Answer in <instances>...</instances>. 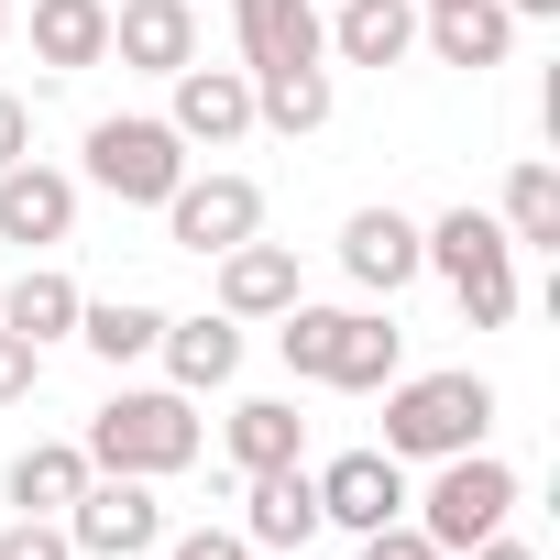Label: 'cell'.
Wrapping results in <instances>:
<instances>
[{"instance_id": "6da1fadb", "label": "cell", "mask_w": 560, "mask_h": 560, "mask_svg": "<svg viewBox=\"0 0 560 560\" xmlns=\"http://www.w3.org/2000/svg\"><path fill=\"white\" fill-rule=\"evenodd\" d=\"M275 352H287V374H308V385H341V396H374V385H396V363H407V330L385 319V308H287L275 319Z\"/></svg>"}, {"instance_id": "7a4b0ae2", "label": "cell", "mask_w": 560, "mask_h": 560, "mask_svg": "<svg viewBox=\"0 0 560 560\" xmlns=\"http://www.w3.org/2000/svg\"><path fill=\"white\" fill-rule=\"evenodd\" d=\"M198 396H176V385H121L100 418H89V472H143V483H165V472H187L198 462Z\"/></svg>"}, {"instance_id": "3957f363", "label": "cell", "mask_w": 560, "mask_h": 560, "mask_svg": "<svg viewBox=\"0 0 560 560\" xmlns=\"http://www.w3.org/2000/svg\"><path fill=\"white\" fill-rule=\"evenodd\" d=\"M483 429H494V385H483V374H396V385H385V451H396V462L483 451Z\"/></svg>"}, {"instance_id": "277c9868", "label": "cell", "mask_w": 560, "mask_h": 560, "mask_svg": "<svg viewBox=\"0 0 560 560\" xmlns=\"http://www.w3.org/2000/svg\"><path fill=\"white\" fill-rule=\"evenodd\" d=\"M418 253L440 264V287L462 298L472 330H505V319H516V242H505L494 209H440V220L418 231Z\"/></svg>"}, {"instance_id": "5b68a950", "label": "cell", "mask_w": 560, "mask_h": 560, "mask_svg": "<svg viewBox=\"0 0 560 560\" xmlns=\"http://www.w3.org/2000/svg\"><path fill=\"white\" fill-rule=\"evenodd\" d=\"M407 505H418L429 549H440V560H462L472 538H494V527L516 516V472H505L494 451H451V462L429 472V494H407Z\"/></svg>"}, {"instance_id": "8992f818", "label": "cell", "mask_w": 560, "mask_h": 560, "mask_svg": "<svg viewBox=\"0 0 560 560\" xmlns=\"http://www.w3.org/2000/svg\"><path fill=\"white\" fill-rule=\"evenodd\" d=\"M176 176H187V143H176L165 121H143V110L89 121V187H100V198H121V209H165Z\"/></svg>"}, {"instance_id": "52a82bcc", "label": "cell", "mask_w": 560, "mask_h": 560, "mask_svg": "<svg viewBox=\"0 0 560 560\" xmlns=\"http://www.w3.org/2000/svg\"><path fill=\"white\" fill-rule=\"evenodd\" d=\"M67 538H78V560H143V549H165V505L143 472H89L67 505Z\"/></svg>"}, {"instance_id": "ba28073f", "label": "cell", "mask_w": 560, "mask_h": 560, "mask_svg": "<svg viewBox=\"0 0 560 560\" xmlns=\"http://www.w3.org/2000/svg\"><path fill=\"white\" fill-rule=\"evenodd\" d=\"M264 231V187L253 176H176V198H165V242L176 253H198V264H220L231 242H253Z\"/></svg>"}, {"instance_id": "9c48e42d", "label": "cell", "mask_w": 560, "mask_h": 560, "mask_svg": "<svg viewBox=\"0 0 560 560\" xmlns=\"http://www.w3.org/2000/svg\"><path fill=\"white\" fill-rule=\"evenodd\" d=\"M319 483V527H385V516H407V462L396 451H341V462H319L308 472Z\"/></svg>"}, {"instance_id": "30bf717a", "label": "cell", "mask_w": 560, "mask_h": 560, "mask_svg": "<svg viewBox=\"0 0 560 560\" xmlns=\"http://www.w3.org/2000/svg\"><path fill=\"white\" fill-rule=\"evenodd\" d=\"M242 538L275 549V560H308V538H319V483H308V462L242 472Z\"/></svg>"}, {"instance_id": "8fae6325", "label": "cell", "mask_w": 560, "mask_h": 560, "mask_svg": "<svg viewBox=\"0 0 560 560\" xmlns=\"http://www.w3.org/2000/svg\"><path fill=\"white\" fill-rule=\"evenodd\" d=\"M165 89H176V100H165V132H176V143H209V154H220V143L253 132V78H242V67H176Z\"/></svg>"}, {"instance_id": "7c38bea8", "label": "cell", "mask_w": 560, "mask_h": 560, "mask_svg": "<svg viewBox=\"0 0 560 560\" xmlns=\"http://www.w3.org/2000/svg\"><path fill=\"white\" fill-rule=\"evenodd\" d=\"M231 34H242V78L319 67V56H330V34H319V0H231Z\"/></svg>"}, {"instance_id": "4fadbf2b", "label": "cell", "mask_w": 560, "mask_h": 560, "mask_svg": "<svg viewBox=\"0 0 560 560\" xmlns=\"http://www.w3.org/2000/svg\"><path fill=\"white\" fill-rule=\"evenodd\" d=\"M78 231V176H56V165H0V242H23V253H56Z\"/></svg>"}, {"instance_id": "5bb4252c", "label": "cell", "mask_w": 560, "mask_h": 560, "mask_svg": "<svg viewBox=\"0 0 560 560\" xmlns=\"http://www.w3.org/2000/svg\"><path fill=\"white\" fill-rule=\"evenodd\" d=\"M418 45L440 56V67H505V45H516V12L505 0H418Z\"/></svg>"}, {"instance_id": "9a60e30c", "label": "cell", "mask_w": 560, "mask_h": 560, "mask_svg": "<svg viewBox=\"0 0 560 560\" xmlns=\"http://www.w3.org/2000/svg\"><path fill=\"white\" fill-rule=\"evenodd\" d=\"M110 56L132 78H176V67H198V12L187 0H121L110 12Z\"/></svg>"}, {"instance_id": "2e32d148", "label": "cell", "mask_w": 560, "mask_h": 560, "mask_svg": "<svg viewBox=\"0 0 560 560\" xmlns=\"http://www.w3.org/2000/svg\"><path fill=\"white\" fill-rule=\"evenodd\" d=\"M418 264H429V253H418V220H407V209H352V220H341V275H352L363 298H396Z\"/></svg>"}, {"instance_id": "e0dca14e", "label": "cell", "mask_w": 560, "mask_h": 560, "mask_svg": "<svg viewBox=\"0 0 560 560\" xmlns=\"http://www.w3.org/2000/svg\"><path fill=\"white\" fill-rule=\"evenodd\" d=\"M298 298H308V287H298V253H287V242L253 231V242L220 253V319H287Z\"/></svg>"}, {"instance_id": "ac0fdd59", "label": "cell", "mask_w": 560, "mask_h": 560, "mask_svg": "<svg viewBox=\"0 0 560 560\" xmlns=\"http://www.w3.org/2000/svg\"><path fill=\"white\" fill-rule=\"evenodd\" d=\"M330 56L341 67H407L418 56V0H330Z\"/></svg>"}, {"instance_id": "d6986e66", "label": "cell", "mask_w": 560, "mask_h": 560, "mask_svg": "<svg viewBox=\"0 0 560 560\" xmlns=\"http://www.w3.org/2000/svg\"><path fill=\"white\" fill-rule=\"evenodd\" d=\"M165 374H176V396H220L231 374H242V319H220V308H198V319H165Z\"/></svg>"}, {"instance_id": "ffe728a7", "label": "cell", "mask_w": 560, "mask_h": 560, "mask_svg": "<svg viewBox=\"0 0 560 560\" xmlns=\"http://www.w3.org/2000/svg\"><path fill=\"white\" fill-rule=\"evenodd\" d=\"M78 308H89V298H78L67 264H23L12 287H0V330H23L34 352H45V341H78Z\"/></svg>"}, {"instance_id": "44dd1931", "label": "cell", "mask_w": 560, "mask_h": 560, "mask_svg": "<svg viewBox=\"0 0 560 560\" xmlns=\"http://www.w3.org/2000/svg\"><path fill=\"white\" fill-rule=\"evenodd\" d=\"M34 67H110V0H34Z\"/></svg>"}, {"instance_id": "7402d4cb", "label": "cell", "mask_w": 560, "mask_h": 560, "mask_svg": "<svg viewBox=\"0 0 560 560\" xmlns=\"http://www.w3.org/2000/svg\"><path fill=\"white\" fill-rule=\"evenodd\" d=\"M0 483H12L23 516H67L78 483H89V451H78V440H34V451H12V472H0Z\"/></svg>"}, {"instance_id": "603a6c76", "label": "cell", "mask_w": 560, "mask_h": 560, "mask_svg": "<svg viewBox=\"0 0 560 560\" xmlns=\"http://www.w3.org/2000/svg\"><path fill=\"white\" fill-rule=\"evenodd\" d=\"M494 220H505V242H516V253H560V165H549V154H527V165L505 176Z\"/></svg>"}, {"instance_id": "cb8c5ba5", "label": "cell", "mask_w": 560, "mask_h": 560, "mask_svg": "<svg viewBox=\"0 0 560 560\" xmlns=\"http://www.w3.org/2000/svg\"><path fill=\"white\" fill-rule=\"evenodd\" d=\"M220 440H231V462H242V472H275V462H298V451H308V418H298L287 396H242Z\"/></svg>"}, {"instance_id": "d4e9b609", "label": "cell", "mask_w": 560, "mask_h": 560, "mask_svg": "<svg viewBox=\"0 0 560 560\" xmlns=\"http://www.w3.org/2000/svg\"><path fill=\"white\" fill-rule=\"evenodd\" d=\"M253 121L287 132V143H308V132L330 121V67H275V78H253Z\"/></svg>"}, {"instance_id": "484cf974", "label": "cell", "mask_w": 560, "mask_h": 560, "mask_svg": "<svg viewBox=\"0 0 560 560\" xmlns=\"http://www.w3.org/2000/svg\"><path fill=\"white\" fill-rule=\"evenodd\" d=\"M78 341H89L100 363H143V352L165 341V308H143V298H100V308H78Z\"/></svg>"}, {"instance_id": "4316f807", "label": "cell", "mask_w": 560, "mask_h": 560, "mask_svg": "<svg viewBox=\"0 0 560 560\" xmlns=\"http://www.w3.org/2000/svg\"><path fill=\"white\" fill-rule=\"evenodd\" d=\"M0 560H78V538H67V516H12L0 527Z\"/></svg>"}, {"instance_id": "83f0119b", "label": "cell", "mask_w": 560, "mask_h": 560, "mask_svg": "<svg viewBox=\"0 0 560 560\" xmlns=\"http://www.w3.org/2000/svg\"><path fill=\"white\" fill-rule=\"evenodd\" d=\"M34 385H45V352H34L23 330H0V407H23Z\"/></svg>"}, {"instance_id": "f1b7e54d", "label": "cell", "mask_w": 560, "mask_h": 560, "mask_svg": "<svg viewBox=\"0 0 560 560\" xmlns=\"http://www.w3.org/2000/svg\"><path fill=\"white\" fill-rule=\"evenodd\" d=\"M363 560H440V549H429L418 516H385V527H363Z\"/></svg>"}, {"instance_id": "f546056e", "label": "cell", "mask_w": 560, "mask_h": 560, "mask_svg": "<svg viewBox=\"0 0 560 560\" xmlns=\"http://www.w3.org/2000/svg\"><path fill=\"white\" fill-rule=\"evenodd\" d=\"M165 560H253V538L242 527H187V538H165Z\"/></svg>"}, {"instance_id": "4dcf8cb0", "label": "cell", "mask_w": 560, "mask_h": 560, "mask_svg": "<svg viewBox=\"0 0 560 560\" xmlns=\"http://www.w3.org/2000/svg\"><path fill=\"white\" fill-rule=\"evenodd\" d=\"M23 154H34V110L0 89V165H23Z\"/></svg>"}, {"instance_id": "1f68e13d", "label": "cell", "mask_w": 560, "mask_h": 560, "mask_svg": "<svg viewBox=\"0 0 560 560\" xmlns=\"http://www.w3.org/2000/svg\"><path fill=\"white\" fill-rule=\"evenodd\" d=\"M462 560H538V549H527V538H505V527H494V538H472V549H462Z\"/></svg>"}, {"instance_id": "d6a6232c", "label": "cell", "mask_w": 560, "mask_h": 560, "mask_svg": "<svg viewBox=\"0 0 560 560\" xmlns=\"http://www.w3.org/2000/svg\"><path fill=\"white\" fill-rule=\"evenodd\" d=\"M505 12H516V23H560V0H505Z\"/></svg>"}, {"instance_id": "836d02e7", "label": "cell", "mask_w": 560, "mask_h": 560, "mask_svg": "<svg viewBox=\"0 0 560 560\" xmlns=\"http://www.w3.org/2000/svg\"><path fill=\"white\" fill-rule=\"evenodd\" d=\"M0 45H12V0H0Z\"/></svg>"}]
</instances>
